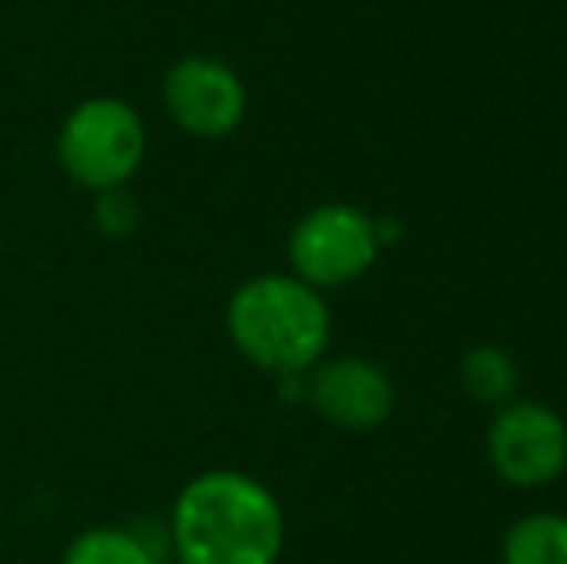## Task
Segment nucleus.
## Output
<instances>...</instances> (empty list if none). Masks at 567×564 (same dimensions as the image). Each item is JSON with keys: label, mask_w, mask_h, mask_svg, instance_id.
I'll use <instances>...</instances> for the list:
<instances>
[{"label": "nucleus", "mask_w": 567, "mask_h": 564, "mask_svg": "<svg viewBox=\"0 0 567 564\" xmlns=\"http://www.w3.org/2000/svg\"><path fill=\"white\" fill-rule=\"evenodd\" d=\"M171 542L182 564H278L286 514L259 480L213 468L194 475L174 499Z\"/></svg>", "instance_id": "1"}, {"label": "nucleus", "mask_w": 567, "mask_h": 564, "mask_svg": "<svg viewBox=\"0 0 567 564\" xmlns=\"http://www.w3.org/2000/svg\"><path fill=\"white\" fill-rule=\"evenodd\" d=\"M171 121L197 140H225L247 116V85L228 62L209 54L178 59L163 78Z\"/></svg>", "instance_id": "6"}, {"label": "nucleus", "mask_w": 567, "mask_h": 564, "mask_svg": "<svg viewBox=\"0 0 567 564\" xmlns=\"http://www.w3.org/2000/svg\"><path fill=\"white\" fill-rule=\"evenodd\" d=\"M147 155L143 116L120 98H90L62 121L59 163L78 186L109 194L135 178Z\"/></svg>", "instance_id": "3"}, {"label": "nucleus", "mask_w": 567, "mask_h": 564, "mask_svg": "<svg viewBox=\"0 0 567 564\" xmlns=\"http://www.w3.org/2000/svg\"><path fill=\"white\" fill-rule=\"evenodd\" d=\"M382 248L379 221L355 205L329 202L309 209L290 233V267L313 290H337L363 279Z\"/></svg>", "instance_id": "4"}, {"label": "nucleus", "mask_w": 567, "mask_h": 564, "mask_svg": "<svg viewBox=\"0 0 567 564\" xmlns=\"http://www.w3.org/2000/svg\"><path fill=\"white\" fill-rule=\"evenodd\" d=\"M486 457L509 488L556 483L567 468V422L545 402L509 399L486 429Z\"/></svg>", "instance_id": "5"}, {"label": "nucleus", "mask_w": 567, "mask_h": 564, "mask_svg": "<svg viewBox=\"0 0 567 564\" xmlns=\"http://www.w3.org/2000/svg\"><path fill=\"white\" fill-rule=\"evenodd\" d=\"M228 337L255 368L282 379L306 376L329 348V301L298 275H255L231 294Z\"/></svg>", "instance_id": "2"}, {"label": "nucleus", "mask_w": 567, "mask_h": 564, "mask_svg": "<svg viewBox=\"0 0 567 564\" xmlns=\"http://www.w3.org/2000/svg\"><path fill=\"white\" fill-rule=\"evenodd\" d=\"M460 387L478 407H506L517 391L514 356L498 345H475L460 360Z\"/></svg>", "instance_id": "9"}, {"label": "nucleus", "mask_w": 567, "mask_h": 564, "mask_svg": "<svg viewBox=\"0 0 567 564\" xmlns=\"http://www.w3.org/2000/svg\"><path fill=\"white\" fill-rule=\"evenodd\" d=\"M62 564H158V557L135 530L93 526L70 542Z\"/></svg>", "instance_id": "10"}, {"label": "nucleus", "mask_w": 567, "mask_h": 564, "mask_svg": "<svg viewBox=\"0 0 567 564\" xmlns=\"http://www.w3.org/2000/svg\"><path fill=\"white\" fill-rule=\"evenodd\" d=\"M306 394L321 418H329L340 429H374L394 414V383L371 360L359 356H340V360H321L309 368Z\"/></svg>", "instance_id": "7"}, {"label": "nucleus", "mask_w": 567, "mask_h": 564, "mask_svg": "<svg viewBox=\"0 0 567 564\" xmlns=\"http://www.w3.org/2000/svg\"><path fill=\"white\" fill-rule=\"evenodd\" d=\"M502 564H567V514L537 511L502 537Z\"/></svg>", "instance_id": "8"}]
</instances>
